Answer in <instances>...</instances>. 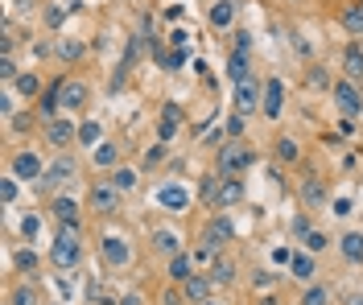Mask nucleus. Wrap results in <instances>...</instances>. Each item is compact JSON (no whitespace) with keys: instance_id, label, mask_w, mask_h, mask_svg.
<instances>
[{"instance_id":"1","label":"nucleus","mask_w":363,"mask_h":305,"mask_svg":"<svg viewBox=\"0 0 363 305\" xmlns=\"http://www.w3.org/2000/svg\"><path fill=\"white\" fill-rule=\"evenodd\" d=\"M50 260L70 272L79 260H83V243H79V223H58V235H54V243H50Z\"/></svg>"},{"instance_id":"2","label":"nucleus","mask_w":363,"mask_h":305,"mask_svg":"<svg viewBox=\"0 0 363 305\" xmlns=\"http://www.w3.org/2000/svg\"><path fill=\"white\" fill-rule=\"evenodd\" d=\"M252 161H256V153H252L244 141H227L223 149H219V173H223V178H240Z\"/></svg>"},{"instance_id":"3","label":"nucleus","mask_w":363,"mask_h":305,"mask_svg":"<svg viewBox=\"0 0 363 305\" xmlns=\"http://www.w3.org/2000/svg\"><path fill=\"white\" fill-rule=\"evenodd\" d=\"M260 99H264V83H256V79H244V83H235V99H231V108H235V116H256L260 112Z\"/></svg>"},{"instance_id":"4","label":"nucleus","mask_w":363,"mask_h":305,"mask_svg":"<svg viewBox=\"0 0 363 305\" xmlns=\"http://www.w3.org/2000/svg\"><path fill=\"white\" fill-rule=\"evenodd\" d=\"M330 95H335V108H339V112H342L347 120L359 116V112H363V95H359V87H355L351 79H339V83L330 87Z\"/></svg>"},{"instance_id":"5","label":"nucleus","mask_w":363,"mask_h":305,"mask_svg":"<svg viewBox=\"0 0 363 305\" xmlns=\"http://www.w3.org/2000/svg\"><path fill=\"white\" fill-rule=\"evenodd\" d=\"M9 173H13L17 182H42L45 165H42V157H38L33 149H21V153L13 157V165H9Z\"/></svg>"},{"instance_id":"6","label":"nucleus","mask_w":363,"mask_h":305,"mask_svg":"<svg viewBox=\"0 0 363 305\" xmlns=\"http://www.w3.org/2000/svg\"><path fill=\"white\" fill-rule=\"evenodd\" d=\"M231 239H235V223H231L227 214H215V219L203 227V243H206V248H215V252H219V248H227Z\"/></svg>"},{"instance_id":"7","label":"nucleus","mask_w":363,"mask_h":305,"mask_svg":"<svg viewBox=\"0 0 363 305\" xmlns=\"http://www.w3.org/2000/svg\"><path fill=\"white\" fill-rule=\"evenodd\" d=\"M120 194H124V190H116L112 178H108V182H95V186H91V207L99 214H116L120 211Z\"/></svg>"},{"instance_id":"8","label":"nucleus","mask_w":363,"mask_h":305,"mask_svg":"<svg viewBox=\"0 0 363 305\" xmlns=\"http://www.w3.org/2000/svg\"><path fill=\"white\" fill-rule=\"evenodd\" d=\"M99 252H104V260H108L112 268H124V264L133 260V248H128L124 235H104V239H99Z\"/></svg>"},{"instance_id":"9","label":"nucleus","mask_w":363,"mask_h":305,"mask_svg":"<svg viewBox=\"0 0 363 305\" xmlns=\"http://www.w3.org/2000/svg\"><path fill=\"white\" fill-rule=\"evenodd\" d=\"M45 141L54 144V149H67V144L79 141V124H70L67 116L50 120V124H45Z\"/></svg>"},{"instance_id":"10","label":"nucleus","mask_w":363,"mask_h":305,"mask_svg":"<svg viewBox=\"0 0 363 305\" xmlns=\"http://www.w3.org/2000/svg\"><path fill=\"white\" fill-rule=\"evenodd\" d=\"M157 207H165V211L182 214L186 207H190V190L178 186V182H165V186H157Z\"/></svg>"},{"instance_id":"11","label":"nucleus","mask_w":363,"mask_h":305,"mask_svg":"<svg viewBox=\"0 0 363 305\" xmlns=\"http://www.w3.org/2000/svg\"><path fill=\"white\" fill-rule=\"evenodd\" d=\"M260 112L269 120H277L285 112V83L281 79H264V99H260Z\"/></svg>"},{"instance_id":"12","label":"nucleus","mask_w":363,"mask_h":305,"mask_svg":"<svg viewBox=\"0 0 363 305\" xmlns=\"http://www.w3.org/2000/svg\"><path fill=\"white\" fill-rule=\"evenodd\" d=\"M74 173H79V165H74V157H58L54 165H45L42 186H45V190H54V186H62V182H70Z\"/></svg>"},{"instance_id":"13","label":"nucleus","mask_w":363,"mask_h":305,"mask_svg":"<svg viewBox=\"0 0 363 305\" xmlns=\"http://www.w3.org/2000/svg\"><path fill=\"white\" fill-rule=\"evenodd\" d=\"M87 83H79V79H67L62 83V112H79V108H87Z\"/></svg>"},{"instance_id":"14","label":"nucleus","mask_w":363,"mask_h":305,"mask_svg":"<svg viewBox=\"0 0 363 305\" xmlns=\"http://www.w3.org/2000/svg\"><path fill=\"white\" fill-rule=\"evenodd\" d=\"M211 289H215V281H211V277H203V272H194L190 281L182 284V297H186V301H194V305H206Z\"/></svg>"},{"instance_id":"15","label":"nucleus","mask_w":363,"mask_h":305,"mask_svg":"<svg viewBox=\"0 0 363 305\" xmlns=\"http://www.w3.org/2000/svg\"><path fill=\"white\" fill-rule=\"evenodd\" d=\"M178 124H182V108L178 103H165L161 108V124H157V141H174V132H178Z\"/></svg>"},{"instance_id":"16","label":"nucleus","mask_w":363,"mask_h":305,"mask_svg":"<svg viewBox=\"0 0 363 305\" xmlns=\"http://www.w3.org/2000/svg\"><path fill=\"white\" fill-rule=\"evenodd\" d=\"M199 198H203L206 207H219V198H223V173H206L203 182H199Z\"/></svg>"},{"instance_id":"17","label":"nucleus","mask_w":363,"mask_h":305,"mask_svg":"<svg viewBox=\"0 0 363 305\" xmlns=\"http://www.w3.org/2000/svg\"><path fill=\"white\" fill-rule=\"evenodd\" d=\"M190 277H194V256H190V252H178V256H169V281L186 284Z\"/></svg>"},{"instance_id":"18","label":"nucleus","mask_w":363,"mask_h":305,"mask_svg":"<svg viewBox=\"0 0 363 305\" xmlns=\"http://www.w3.org/2000/svg\"><path fill=\"white\" fill-rule=\"evenodd\" d=\"M339 252H342V260L359 264V260H363V231H347V235H339Z\"/></svg>"},{"instance_id":"19","label":"nucleus","mask_w":363,"mask_h":305,"mask_svg":"<svg viewBox=\"0 0 363 305\" xmlns=\"http://www.w3.org/2000/svg\"><path fill=\"white\" fill-rule=\"evenodd\" d=\"M227 79H231V83H244V79H252L248 54H240V50H231V54H227Z\"/></svg>"},{"instance_id":"20","label":"nucleus","mask_w":363,"mask_h":305,"mask_svg":"<svg viewBox=\"0 0 363 305\" xmlns=\"http://www.w3.org/2000/svg\"><path fill=\"white\" fill-rule=\"evenodd\" d=\"M289 272H294L297 281H314V256H310V252H294V256H289Z\"/></svg>"},{"instance_id":"21","label":"nucleus","mask_w":363,"mask_h":305,"mask_svg":"<svg viewBox=\"0 0 363 305\" xmlns=\"http://www.w3.org/2000/svg\"><path fill=\"white\" fill-rule=\"evenodd\" d=\"M231 21H235V0H215L211 4V25L215 29H227Z\"/></svg>"},{"instance_id":"22","label":"nucleus","mask_w":363,"mask_h":305,"mask_svg":"<svg viewBox=\"0 0 363 305\" xmlns=\"http://www.w3.org/2000/svg\"><path fill=\"white\" fill-rule=\"evenodd\" d=\"M339 21H342V29H347V33H355V38H359V33H363V4H359V0L342 8Z\"/></svg>"},{"instance_id":"23","label":"nucleus","mask_w":363,"mask_h":305,"mask_svg":"<svg viewBox=\"0 0 363 305\" xmlns=\"http://www.w3.org/2000/svg\"><path fill=\"white\" fill-rule=\"evenodd\" d=\"M54 214H58V223H79V202L67 198V194H58L54 198Z\"/></svg>"},{"instance_id":"24","label":"nucleus","mask_w":363,"mask_h":305,"mask_svg":"<svg viewBox=\"0 0 363 305\" xmlns=\"http://www.w3.org/2000/svg\"><path fill=\"white\" fill-rule=\"evenodd\" d=\"M79 144H87V149H99V144H104V128H99L95 120H83V124H79Z\"/></svg>"},{"instance_id":"25","label":"nucleus","mask_w":363,"mask_h":305,"mask_svg":"<svg viewBox=\"0 0 363 305\" xmlns=\"http://www.w3.org/2000/svg\"><path fill=\"white\" fill-rule=\"evenodd\" d=\"M91 157H95V165H99V169H116V161H120V149H116L112 141H104L99 149H91Z\"/></svg>"},{"instance_id":"26","label":"nucleus","mask_w":363,"mask_h":305,"mask_svg":"<svg viewBox=\"0 0 363 305\" xmlns=\"http://www.w3.org/2000/svg\"><path fill=\"white\" fill-rule=\"evenodd\" d=\"M301 198H306V202H310V207H322V202H326V186H322V182H318L314 173H310V178H306V182H301Z\"/></svg>"},{"instance_id":"27","label":"nucleus","mask_w":363,"mask_h":305,"mask_svg":"<svg viewBox=\"0 0 363 305\" xmlns=\"http://www.w3.org/2000/svg\"><path fill=\"white\" fill-rule=\"evenodd\" d=\"M54 54H58L62 62H79V58L87 54V46H83V42H74V38H62V42L54 46Z\"/></svg>"},{"instance_id":"28","label":"nucleus","mask_w":363,"mask_h":305,"mask_svg":"<svg viewBox=\"0 0 363 305\" xmlns=\"http://www.w3.org/2000/svg\"><path fill=\"white\" fill-rule=\"evenodd\" d=\"M206 277H211V281H215V284H231V281H235V264H231V260H223V256H219V260H215V264H211V272H206Z\"/></svg>"},{"instance_id":"29","label":"nucleus","mask_w":363,"mask_h":305,"mask_svg":"<svg viewBox=\"0 0 363 305\" xmlns=\"http://www.w3.org/2000/svg\"><path fill=\"white\" fill-rule=\"evenodd\" d=\"M235 202H244V182H240V178H223V198H219V207H235Z\"/></svg>"},{"instance_id":"30","label":"nucleus","mask_w":363,"mask_h":305,"mask_svg":"<svg viewBox=\"0 0 363 305\" xmlns=\"http://www.w3.org/2000/svg\"><path fill=\"white\" fill-rule=\"evenodd\" d=\"M342 67H347V79L355 83L363 74V50L359 46H347V54H342Z\"/></svg>"},{"instance_id":"31","label":"nucleus","mask_w":363,"mask_h":305,"mask_svg":"<svg viewBox=\"0 0 363 305\" xmlns=\"http://www.w3.org/2000/svg\"><path fill=\"white\" fill-rule=\"evenodd\" d=\"M153 248H157L161 256H178V252H182L178 235H174V231H153Z\"/></svg>"},{"instance_id":"32","label":"nucleus","mask_w":363,"mask_h":305,"mask_svg":"<svg viewBox=\"0 0 363 305\" xmlns=\"http://www.w3.org/2000/svg\"><path fill=\"white\" fill-rule=\"evenodd\" d=\"M17 91H21L25 99H33V95L42 91V79H38V74H33V71H25V74H17Z\"/></svg>"},{"instance_id":"33","label":"nucleus","mask_w":363,"mask_h":305,"mask_svg":"<svg viewBox=\"0 0 363 305\" xmlns=\"http://www.w3.org/2000/svg\"><path fill=\"white\" fill-rule=\"evenodd\" d=\"M277 157H281L285 165L301 157V149H297V141H294V137H277Z\"/></svg>"},{"instance_id":"34","label":"nucleus","mask_w":363,"mask_h":305,"mask_svg":"<svg viewBox=\"0 0 363 305\" xmlns=\"http://www.w3.org/2000/svg\"><path fill=\"white\" fill-rule=\"evenodd\" d=\"M0 198H4V202H9V207H13V202H17V198H21V182H17V178H13V173H4V178H0Z\"/></svg>"},{"instance_id":"35","label":"nucleus","mask_w":363,"mask_h":305,"mask_svg":"<svg viewBox=\"0 0 363 305\" xmlns=\"http://www.w3.org/2000/svg\"><path fill=\"white\" fill-rule=\"evenodd\" d=\"M112 182H116V190H136V169H128V165H120V169H112Z\"/></svg>"},{"instance_id":"36","label":"nucleus","mask_w":363,"mask_h":305,"mask_svg":"<svg viewBox=\"0 0 363 305\" xmlns=\"http://www.w3.org/2000/svg\"><path fill=\"white\" fill-rule=\"evenodd\" d=\"M13 264H17V272H38V252H33V248H21V252L13 256Z\"/></svg>"},{"instance_id":"37","label":"nucleus","mask_w":363,"mask_h":305,"mask_svg":"<svg viewBox=\"0 0 363 305\" xmlns=\"http://www.w3.org/2000/svg\"><path fill=\"white\" fill-rule=\"evenodd\" d=\"M301 305H330V289H326V284H310L306 297H301Z\"/></svg>"},{"instance_id":"38","label":"nucleus","mask_w":363,"mask_h":305,"mask_svg":"<svg viewBox=\"0 0 363 305\" xmlns=\"http://www.w3.org/2000/svg\"><path fill=\"white\" fill-rule=\"evenodd\" d=\"M306 83H310L314 91H326V87H335V83L326 79V71H322V67H310V71H306Z\"/></svg>"},{"instance_id":"39","label":"nucleus","mask_w":363,"mask_h":305,"mask_svg":"<svg viewBox=\"0 0 363 305\" xmlns=\"http://www.w3.org/2000/svg\"><path fill=\"white\" fill-rule=\"evenodd\" d=\"M9 305H38V293H33L29 284H21V289L9 293Z\"/></svg>"},{"instance_id":"40","label":"nucleus","mask_w":363,"mask_h":305,"mask_svg":"<svg viewBox=\"0 0 363 305\" xmlns=\"http://www.w3.org/2000/svg\"><path fill=\"white\" fill-rule=\"evenodd\" d=\"M67 13H70V4H50V8H45V25L58 29V25L67 21Z\"/></svg>"},{"instance_id":"41","label":"nucleus","mask_w":363,"mask_h":305,"mask_svg":"<svg viewBox=\"0 0 363 305\" xmlns=\"http://www.w3.org/2000/svg\"><path fill=\"white\" fill-rule=\"evenodd\" d=\"M17 62H13V54H0V79H4V83H17Z\"/></svg>"},{"instance_id":"42","label":"nucleus","mask_w":363,"mask_h":305,"mask_svg":"<svg viewBox=\"0 0 363 305\" xmlns=\"http://www.w3.org/2000/svg\"><path fill=\"white\" fill-rule=\"evenodd\" d=\"M0 116H4V120H13V116H17V95L9 91V87L0 91Z\"/></svg>"},{"instance_id":"43","label":"nucleus","mask_w":363,"mask_h":305,"mask_svg":"<svg viewBox=\"0 0 363 305\" xmlns=\"http://www.w3.org/2000/svg\"><path fill=\"white\" fill-rule=\"evenodd\" d=\"M272 281H277V272H269V268H256L252 272V289L260 293V289H272Z\"/></svg>"},{"instance_id":"44","label":"nucleus","mask_w":363,"mask_h":305,"mask_svg":"<svg viewBox=\"0 0 363 305\" xmlns=\"http://www.w3.org/2000/svg\"><path fill=\"white\" fill-rule=\"evenodd\" d=\"M301 243H306V252L314 256V252H322V248H326V235H322V231H310L306 239H301Z\"/></svg>"},{"instance_id":"45","label":"nucleus","mask_w":363,"mask_h":305,"mask_svg":"<svg viewBox=\"0 0 363 305\" xmlns=\"http://www.w3.org/2000/svg\"><path fill=\"white\" fill-rule=\"evenodd\" d=\"M38 227H42V219H38V214H25V219H21V235H25V239H33Z\"/></svg>"},{"instance_id":"46","label":"nucleus","mask_w":363,"mask_h":305,"mask_svg":"<svg viewBox=\"0 0 363 305\" xmlns=\"http://www.w3.org/2000/svg\"><path fill=\"white\" fill-rule=\"evenodd\" d=\"M310 231H314V227H310V219H306V214H297V219H294V239H306Z\"/></svg>"},{"instance_id":"47","label":"nucleus","mask_w":363,"mask_h":305,"mask_svg":"<svg viewBox=\"0 0 363 305\" xmlns=\"http://www.w3.org/2000/svg\"><path fill=\"white\" fill-rule=\"evenodd\" d=\"M9 124H13L17 132H29V128H33V116H29V112H17V116L9 120Z\"/></svg>"},{"instance_id":"48","label":"nucleus","mask_w":363,"mask_h":305,"mask_svg":"<svg viewBox=\"0 0 363 305\" xmlns=\"http://www.w3.org/2000/svg\"><path fill=\"white\" fill-rule=\"evenodd\" d=\"M240 132H244V116H231V120H227V137H231V141H240Z\"/></svg>"},{"instance_id":"49","label":"nucleus","mask_w":363,"mask_h":305,"mask_svg":"<svg viewBox=\"0 0 363 305\" xmlns=\"http://www.w3.org/2000/svg\"><path fill=\"white\" fill-rule=\"evenodd\" d=\"M235 50H240V54H252V33L240 29V33H235Z\"/></svg>"},{"instance_id":"50","label":"nucleus","mask_w":363,"mask_h":305,"mask_svg":"<svg viewBox=\"0 0 363 305\" xmlns=\"http://www.w3.org/2000/svg\"><path fill=\"white\" fill-rule=\"evenodd\" d=\"M116 305H145V301H140V293H124Z\"/></svg>"},{"instance_id":"51","label":"nucleus","mask_w":363,"mask_h":305,"mask_svg":"<svg viewBox=\"0 0 363 305\" xmlns=\"http://www.w3.org/2000/svg\"><path fill=\"white\" fill-rule=\"evenodd\" d=\"M289 256H294L289 248H277V252H272V260H277V264H289Z\"/></svg>"},{"instance_id":"52","label":"nucleus","mask_w":363,"mask_h":305,"mask_svg":"<svg viewBox=\"0 0 363 305\" xmlns=\"http://www.w3.org/2000/svg\"><path fill=\"white\" fill-rule=\"evenodd\" d=\"M182 301H186L182 293H165V297H161V305H182Z\"/></svg>"},{"instance_id":"53","label":"nucleus","mask_w":363,"mask_h":305,"mask_svg":"<svg viewBox=\"0 0 363 305\" xmlns=\"http://www.w3.org/2000/svg\"><path fill=\"white\" fill-rule=\"evenodd\" d=\"M260 305H281V301H277V297H260Z\"/></svg>"},{"instance_id":"54","label":"nucleus","mask_w":363,"mask_h":305,"mask_svg":"<svg viewBox=\"0 0 363 305\" xmlns=\"http://www.w3.org/2000/svg\"><path fill=\"white\" fill-rule=\"evenodd\" d=\"M351 305H363V301H351Z\"/></svg>"},{"instance_id":"55","label":"nucleus","mask_w":363,"mask_h":305,"mask_svg":"<svg viewBox=\"0 0 363 305\" xmlns=\"http://www.w3.org/2000/svg\"><path fill=\"white\" fill-rule=\"evenodd\" d=\"M206 305H215V301H206Z\"/></svg>"},{"instance_id":"56","label":"nucleus","mask_w":363,"mask_h":305,"mask_svg":"<svg viewBox=\"0 0 363 305\" xmlns=\"http://www.w3.org/2000/svg\"><path fill=\"white\" fill-rule=\"evenodd\" d=\"M359 4H363V0H359Z\"/></svg>"}]
</instances>
